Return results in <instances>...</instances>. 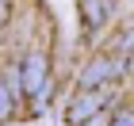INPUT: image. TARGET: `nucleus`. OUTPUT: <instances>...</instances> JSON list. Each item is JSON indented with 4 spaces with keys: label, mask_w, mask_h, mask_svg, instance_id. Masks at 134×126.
Listing matches in <instances>:
<instances>
[{
    "label": "nucleus",
    "mask_w": 134,
    "mask_h": 126,
    "mask_svg": "<svg viewBox=\"0 0 134 126\" xmlns=\"http://www.w3.org/2000/svg\"><path fill=\"white\" fill-rule=\"evenodd\" d=\"M119 73H123V65L115 61V57H100V61H92L81 73V88H100L103 80H115Z\"/></svg>",
    "instance_id": "7ed1b4c3"
},
{
    "label": "nucleus",
    "mask_w": 134,
    "mask_h": 126,
    "mask_svg": "<svg viewBox=\"0 0 134 126\" xmlns=\"http://www.w3.org/2000/svg\"><path fill=\"white\" fill-rule=\"evenodd\" d=\"M8 19V0H0V23Z\"/></svg>",
    "instance_id": "1a4fd4ad"
},
{
    "label": "nucleus",
    "mask_w": 134,
    "mask_h": 126,
    "mask_svg": "<svg viewBox=\"0 0 134 126\" xmlns=\"http://www.w3.org/2000/svg\"><path fill=\"white\" fill-rule=\"evenodd\" d=\"M111 118H115V115H107V107H103V111H96L92 118H84L81 126H111Z\"/></svg>",
    "instance_id": "0eeeda50"
},
{
    "label": "nucleus",
    "mask_w": 134,
    "mask_h": 126,
    "mask_svg": "<svg viewBox=\"0 0 134 126\" xmlns=\"http://www.w3.org/2000/svg\"><path fill=\"white\" fill-rule=\"evenodd\" d=\"M126 69H130V73H134V53H130V61H126Z\"/></svg>",
    "instance_id": "9d476101"
},
{
    "label": "nucleus",
    "mask_w": 134,
    "mask_h": 126,
    "mask_svg": "<svg viewBox=\"0 0 134 126\" xmlns=\"http://www.w3.org/2000/svg\"><path fill=\"white\" fill-rule=\"evenodd\" d=\"M103 107H107V92H100V88H84V92L69 103V122L81 126L84 118H92L96 111H103Z\"/></svg>",
    "instance_id": "f03ea898"
},
{
    "label": "nucleus",
    "mask_w": 134,
    "mask_h": 126,
    "mask_svg": "<svg viewBox=\"0 0 134 126\" xmlns=\"http://www.w3.org/2000/svg\"><path fill=\"white\" fill-rule=\"evenodd\" d=\"M0 80L12 88V95H15V99H19V95H27V84H23V61H19V65H8Z\"/></svg>",
    "instance_id": "39448f33"
},
{
    "label": "nucleus",
    "mask_w": 134,
    "mask_h": 126,
    "mask_svg": "<svg viewBox=\"0 0 134 126\" xmlns=\"http://www.w3.org/2000/svg\"><path fill=\"white\" fill-rule=\"evenodd\" d=\"M12 103H15V95H12L8 84L0 80V118H8V115H12Z\"/></svg>",
    "instance_id": "423d86ee"
},
{
    "label": "nucleus",
    "mask_w": 134,
    "mask_h": 126,
    "mask_svg": "<svg viewBox=\"0 0 134 126\" xmlns=\"http://www.w3.org/2000/svg\"><path fill=\"white\" fill-rule=\"evenodd\" d=\"M111 126H134V111H123V115H115Z\"/></svg>",
    "instance_id": "6e6552de"
},
{
    "label": "nucleus",
    "mask_w": 134,
    "mask_h": 126,
    "mask_svg": "<svg viewBox=\"0 0 134 126\" xmlns=\"http://www.w3.org/2000/svg\"><path fill=\"white\" fill-rule=\"evenodd\" d=\"M81 15L88 31H100L103 19H107V0H81Z\"/></svg>",
    "instance_id": "20e7f679"
},
{
    "label": "nucleus",
    "mask_w": 134,
    "mask_h": 126,
    "mask_svg": "<svg viewBox=\"0 0 134 126\" xmlns=\"http://www.w3.org/2000/svg\"><path fill=\"white\" fill-rule=\"evenodd\" d=\"M23 84H27V95H35V103L46 99V53L23 57Z\"/></svg>",
    "instance_id": "f257e3e1"
}]
</instances>
